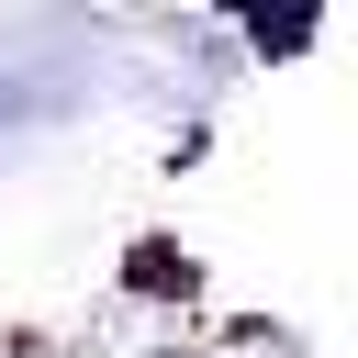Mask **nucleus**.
Segmentation results:
<instances>
[{
	"mask_svg": "<svg viewBox=\"0 0 358 358\" xmlns=\"http://www.w3.org/2000/svg\"><path fill=\"white\" fill-rule=\"evenodd\" d=\"M235 45H246L257 67H268V56H302V45H313V11H302V0H280V11H246V22H235Z\"/></svg>",
	"mask_w": 358,
	"mask_h": 358,
	"instance_id": "obj_1",
	"label": "nucleus"
},
{
	"mask_svg": "<svg viewBox=\"0 0 358 358\" xmlns=\"http://www.w3.org/2000/svg\"><path fill=\"white\" fill-rule=\"evenodd\" d=\"M123 268H134V291H145V302H190V291H201V268H190V246H134Z\"/></svg>",
	"mask_w": 358,
	"mask_h": 358,
	"instance_id": "obj_2",
	"label": "nucleus"
}]
</instances>
